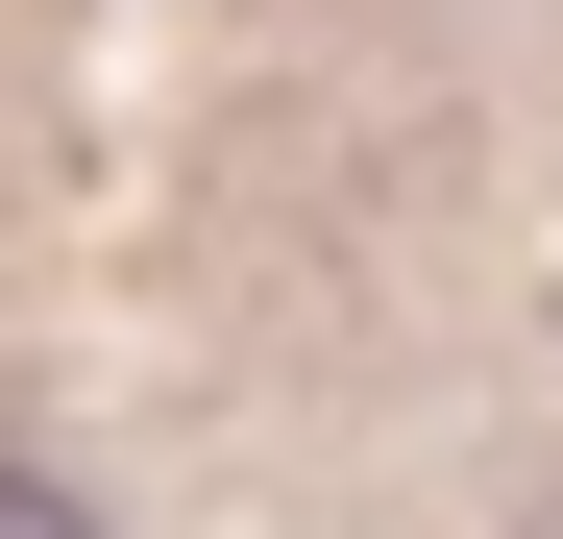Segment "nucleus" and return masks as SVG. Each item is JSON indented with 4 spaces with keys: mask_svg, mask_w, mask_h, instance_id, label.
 Segmentation results:
<instances>
[{
    "mask_svg": "<svg viewBox=\"0 0 563 539\" xmlns=\"http://www.w3.org/2000/svg\"><path fill=\"white\" fill-rule=\"evenodd\" d=\"M0 539H99V491H74V466H0Z\"/></svg>",
    "mask_w": 563,
    "mask_h": 539,
    "instance_id": "obj_1",
    "label": "nucleus"
}]
</instances>
